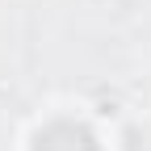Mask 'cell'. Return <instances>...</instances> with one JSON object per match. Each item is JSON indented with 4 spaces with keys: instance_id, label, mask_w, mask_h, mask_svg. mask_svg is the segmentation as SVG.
I'll return each instance as SVG.
<instances>
[{
    "instance_id": "1",
    "label": "cell",
    "mask_w": 151,
    "mask_h": 151,
    "mask_svg": "<svg viewBox=\"0 0 151 151\" xmlns=\"http://www.w3.org/2000/svg\"><path fill=\"white\" fill-rule=\"evenodd\" d=\"M34 151H101L84 122H50L34 134Z\"/></svg>"
}]
</instances>
